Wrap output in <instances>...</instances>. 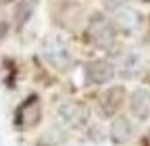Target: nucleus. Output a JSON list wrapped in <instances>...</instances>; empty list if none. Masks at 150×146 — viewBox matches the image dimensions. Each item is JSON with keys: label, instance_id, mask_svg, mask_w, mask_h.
<instances>
[{"label": "nucleus", "instance_id": "f257e3e1", "mask_svg": "<svg viewBox=\"0 0 150 146\" xmlns=\"http://www.w3.org/2000/svg\"><path fill=\"white\" fill-rule=\"evenodd\" d=\"M88 40L100 50H108L115 44V27H112V23L108 19H104L100 15H94L88 23Z\"/></svg>", "mask_w": 150, "mask_h": 146}, {"label": "nucleus", "instance_id": "0eeeda50", "mask_svg": "<svg viewBox=\"0 0 150 146\" xmlns=\"http://www.w3.org/2000/svg\"><path fill=\"white\" fill-rule=\"evenodd\" d=\"M131 113L136 115V119L144 121L150 117V90L148 88H138L129 98Z\"/></svg>", "mask_w": 150, "mask_h": 146}, {"label": "nucleus", "instance_id": "9d476101", "mask_svg": "<svg viewBox=\"0 0 150 146\" xmlns=\"http://www.w3.org/2000/svg\"><path fill=\"white\" fill-rule=\"evenodd\" d=\"M35 6V0H21V2L17 4V11H15V23L21 27L29 17H31V11Z\"/></svg>", "mask_w": 150, "mask_h": 146}, {"label": "nucleus", "instance_id": "39448f33", "mask_svg": "<svg viewBox=\"0 0 150 146\" xmlns=\"http://www.w3.org/2000/svg\"><path fill=\"white\" fill-rule=\"evenodd\" d=\"M83 77L88 84H94V86H102V84H108L112 77H115V69H112L110 63L106 61H92L83 67Z\"/></svg>", "mask_w": 150, "mask_h": 146}, {"label": "nucleus", "instance_id": "6e6552de", "mask_svg": "<svg viewBox=\"0 0 150 146\" xmlns=\"http://www.w3.org/2000/svg\"><path fill=\"white\" fill-rule=\"evenodd\" d=\"M115 23L121 31L125 33H131L136 31L138 25H140V15L134 11V9H127V6H121L115 11Z\"/></svg>", "mask_w": 150, "mask_h": 146}, {"label": "nucleus", "instance_id": "f03ea898", "mask_svg": "<svg viewBox=\"0 0 150 146\" xmlns=\"http://www.w3.org/2000/svg\"><path fill=\"white\" fill-rule=\"evenodd\" d=\"M44 57L52 67L61 69V71H67L71 67V52H69L67 44L56 35H50L44 42Z\"/></svg>", "mask_w": 150, "mask_h": 146}, {"label": "nucleus", "instance_id": "20e7f679", "mask_svg": "<svg viewBox=\"0 0 150 146\" xmlns=\"http://www.w3.org/2000/svg\"><path fill=\"white\" fill-rule=\"evenodd\" d=\"M59 117L63 119L65 125L77 130V127H83L88 123V106L81 102H73V100L63 102L59 106Z\"/></svg>", "mask_w": 150, "mask_h": 146}, {"label": "nucleus", "instance_id": "9b49d317", "mask_svg": "<svg viewBox=\"0 0 150 146\" xmlns=\"http://www.w3.org/2000/svg\"><path fill=\"white\" fill-rule=\"evenodd\" d=\"M0 2H8V0H0Z\"/></svg>", "mask_w": 150, "mask_h": 146}, {"label": "nucleus", "instance_id": "f8f14e48", "mask_svg": "<svg viewBox=\"0 0 150 146\" xmlns=\"http://www.w3.org/2000/svg\"><path fill=\"white\" fill-rule=\"evenodd\" d=\"M144 2H148V0H144Z\"/></svg>", "mask_w": 150, "mask_h": 146}, {"label": "nucleus", "instance_id": "423d86ee", "mask_svg": "<svg viewBox=\"0 0 150 146\" xmlns=\"http://www.w3.org/2000/svg\"><path fill=\"white\" fill-rule=\"evenodd\" d=\"M123 96H125V92H123V88H119V86L104 90L102 96H100V113L104 117H112L119 111V106L123 102Z\"/></svg>", "mask_w": 150, "mask_h": 146}, {"label": "nucleus", "instance_id": "1a4fd4ad", "mask_svg": "<svg viewBox=\"0 0 150 146\" xmlns=\"http://www.w3.org/2000/svg\"><path fill=\"white\" fill-rule=\"evenodd\" d=\"M131 134H134V127H131V121L127 117H119L115 119L110 127V136H112V142L115 144H125L131 140Z\"/></svg>", "mask_w": 150, "mask_h": 146}, {"label": "nucleus", "instance_id": "7ed1b4c3", "mask_svg": "<svg viewBox=\"0 0 150 146\" xmlns=\"http://www.w3.org/2000/svg\"><path fill=\"white\" fill-rule=\"evenodd\" d=\"M40 117H42L40 100H38V96H29L25 102L19 104L17 113H15V123L21 130H29V127H35L40 123Z\"/></svg>", "mask_w": 150, "mask_h": 146}]
</instances>
